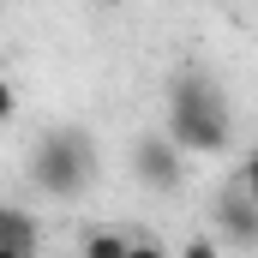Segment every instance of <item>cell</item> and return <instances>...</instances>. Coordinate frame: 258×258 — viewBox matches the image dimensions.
I'll list each match as a JSON object with an SVG mask.
<instances>
[{
    "label": "cell",
    "mask_w": 258,
    "mask_h": 258,
    "mask_svg": "<svg viewBox=\"0 0 258 258\" xmlns=\"http://www.w3.org/2000/svg\"><path fill=\"white\" fill-rule=\"evenodd\" d=\"M126 258H168V246H162V240H150V234H132Z\"/></svg>",
    "instance_id": "9c48e42d"
},
{
    "label": "cell",
    "mask_w": 258,
    "mask_h": 258,
    "mask_svg": "<svg viewBox=\"0 0 258 258\" xmlns=\"http://www.w3.org/2000/svg\"><path fill=\"white\" fill-rule=\"evenodd\" d=\"M12 120H18V84L0 72V126H12Z\"/></svg>",
    "instance_id": "52a82bcc"
},
{
    "label": "cell",
    "mask_w": 258,
    "mask_h": 258,
    "mask_svg": "<svg viewBox=\"0 0 258 258\" xmlns=\"http://www.w3.org/2000/svg\"><path fill=\"white\" fill-rule=\"evenodd\" d=\"M0 246L36 252V246H42V222H36V210H24V204H0Z\"/></svg>",
    "instance_id": "5b68a950"
},
{
    "label": "cell",
    "mask_w": 258,
    "mask_h": 258,
    "mask_svg": "<svg viewBox=\"0 0 258 258\" xmlns=\"http://www.w3.org/2000/svg\"><path fill=\"white\" fill-rule=\"evenodd\" d=\"M180 156H222L234 150V102L210 72H174L168 78V132H162Z\"/></svg>",
    "instance_id": "6da1fadb"
},
{
    "label": "cell",
    "mask_w": 258,
    "mask_h": 258,
    "mask_svg": "<svg viewBox=\"0 0 258 258\" xmlns=\"http://www.w3.org/2000/svg\"><path fill=\"white\" fill-rule=\"evenodd\" d=\"M0 258H36V252H18V246H0Z\"/></svg>",
    "instance_id": "30bf717a"
},
{
    "label": "cell",
    "mask_w": 258,
    "mask_h": 258,
    "mask_svg": "<svg viewBox=\"0 0 258 258\" xmlns=\"http://www.w3.org/2000/svg\"><path fill=\"white\" fill-rule=\"evenodd\" d=\"M174 258H222V246H216L210 234H192V240H186V246H180Z\"/></svg>",
    "instance_id": "ba28073f"
},
{
    "label": "cell",
    "mask_w": 258,
    "mask_h": 258,
    "mask_svg": "<svg viewBox=\"0 0 258 258\" xmlns=\"http://www.w3.org/2000/svg\"><path fill=\"white\" fill-rule=\"evenodd\" d=\"M132 234L120 228H84V240H78V258H126Z\"/></svg>",
    "instance_id": "8992f818"
},
{
    "label": "cell",
    "mask_w": 258,
    "mask_h": 258,
    "mask_svg": "<svg viewBox=\"0 0 258 258\" xmlns=\"http://www.w3.org/2000/svg\"><path fill=\"white\" fill-rule=\"evenodd\" d=\"M96 180V144L84 126H48L30 144V186L48 198H84Z\"/></svg>",
    "instance_id": "7a4b0ae2"
},
{
    "label": "cell",
    "mask_w": 258,
    "mask_h": 258,
    "mask_svg": "<svg viewBox=\"0 0 258 258\" xmlns=\"http://www.w3.org/2000/svg\"><path fill=\"white\" fill-rule=\"evenodd\" d=\"M132 174H138L150 192H180V186H186V156H180L162 132H138V138H132Z\"/></svg>",
    "instance_id": "277c9868"
},
{
    "label": "cell",
    "mask_w": 258,
    "mask_h": 258,
    "mask_svg": "<svg viewBox=\"0 0 258 258\" xmlns=\"http://www.w3.org/2000/svg\"><path fill=\"white\" fill-rule=\"evenodd\" d=\"M210 216H216V234H210L216 246L228 240V246H240V252H246V246L258 240V192H252V168H240V174L216 192V210H210Z\"/></svg>",
    "instance_id": "3957f363"
}]
</instances>
